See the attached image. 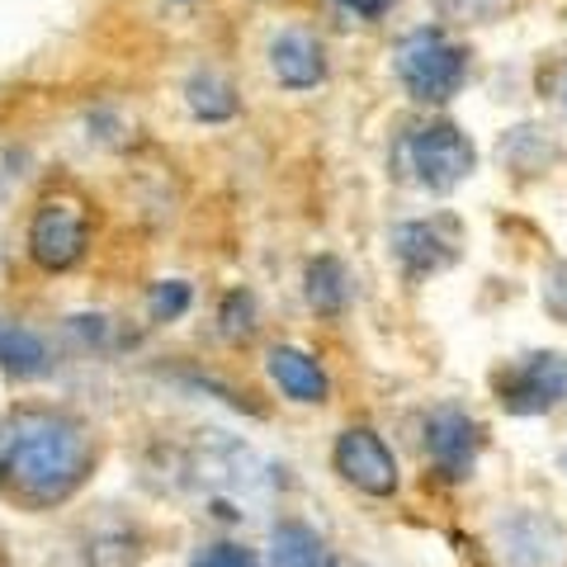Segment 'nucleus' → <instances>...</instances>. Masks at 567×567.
<instances>
[{
	"label": "nucleus",
	"mask_w": 567,
	"mask_h": 567,
	"mask_svg": "<svg viewBox=\"0 0 567 567\" xmlns=\"http://www.w3.org/2000/svg\"><path fill=\"white\" fill-rule=\"evenodd\" d=\"M91 468L85 425L52 406H24L0 421V492L29 506L66 502Z\"/></svg>",
	"instance_id": "1"
},
{
	"label": "nucleus",
	"mask_w": 567,
	"mask_h": 567,
	"mask_svg": "<svg viewBox=\"0 0 567 567\" xmlns=\"http://www.w3.org/2000/svg\"><path fill=\"white\" fill-rule=\"evenodd\" d=\"M393 66L406 85V95L421 104H445L468 81V52L454 39H445L440 29H416L412 39H402Z\"/></svg>",
	"instance_id": "2"
},
{
	"label": "nucleus",
	"mask_w": 567,
	"mask_h": 567,
	"mask_svg": "<svg viewBox=\"0 0 567 567\" xmlns=\"http://www.w3.org/2000/svg\"><path fill=\"white\" fill-rule=\"evenodd\" d=\"M402 156H406V171L435 194H450L454 185H464L468 171L477 166V152L464 137V128H454V123H445V118L416 123L402 142Z\"/></svg>",
	"instance_id": "3"
},
{
	"label": "nucleus",
	"mask_w": 567,
	"mask_h": 567,
	"mask_svg": "<svg viewBox=\"0 0 567 567\" xmlns=\"http://www.w3.org/2000/svg\"><path fill=\"white\" fill-rule=\"evenodd\" d=\"M189 483H199L204 492L218 496V502H246L251 506L260 496V487H265V473H260V458L246 450L241 440L213 431L189 454Z\"/></svg>",
	"instance_id": "4"
},
{
	"label": "nucleus",
	"mask_w": 567,
	"mask_h": 567,
	"mask_svg": "<svg viewBox=\"0 0 567 567\" xmlns=\"http://www.w3.org/2000/svg\"><path fill=\"white\" fill-rule=\"evenodd\" d=\"M496 398L511 416H539L554 412L567 398V360L563 354H525L520 364H511L496 379Z\"/></svg>",
	"instance_id": "5"
},
{
	"label": "nucleus",
	"mask_w": 567,
	"mask_h": 567,
	"mask_svg": "<svg viewBox=\"0 0 567 567\" xmlns=\"http://www.w3.org/2000/svg\"><path fill=\"white\" fill-rule=\"evenodd\" d=\"M85 241H91V218L71 199H48L29 223V256L43 270H71L85 256Z\"/></svg>",
	"instance_id": "6"
},
{
	"label": "nucleus",
	"mask_w": 567,
	"mask_h": 567,
	"mask_svg": "<svg viewBox=\"0 0 567 567\" xmlns=\"http://www.w3.org/2000/svg\"><path fill=\"white\" fill-rule=\"evenodd\" d=\"M425 454H431L440 477L464 483L477 468V454H483V425L468 412H458V406H435L425 416Z\"/></svg>",
	"instance_id": "7"
},
{
	"label": "nucleus",
	"mask_w": 567,
	"mask_h": 567,
	"mask_svg": "<svg viewBox=\"0 0 567 567\" xmlns=\"http://www.w3.org/2000/svg\"><path fill=\"white\" fill-rule=\"evenodd\" d=\"M458 223L454 218H416V223H402L393 233V256L402 260L406 275H435V270H450L458 260Z\"/></svg>",
	"instance_id": "8"
},
{
	"label": "nucleus",
	"mask_w": 567,
	"mask_h": 567,
	"mask_svg": "<svg viewBox=\"0 0 567 567\" xmlns=\"http://www.w3.org/2000/svg\"><path fill=\"white\" fill-rule=\"evenodd\" d=\"M336 473H341L350 487L369 492V496L398 492V464H393V454H388L383 440L374 431H364V425H354V431H346L341 440H336Z\"/></svg>",
	"instance_id": "9"
},
{
	"label": "nucleus",
	"mask_w": 567,
	"mask_h": 567,
	"mask_svg": "<svg viewBox=\"0 0 567 567\" xmlns=\"http://www.w3.org/2000/svg\"><path fill=\"white\" fill-rule=\"evenodd\" d=\"M496 544L516 567H558L563 563V529L539 511H516L496 525Z\"/></svg>",
	"instance_id": "10"
},
{
	"label": "nucleus",
	"mask_w": 567,
	"mask_h": 567,
	"mask_svg": "<svg viewBox=\"0 0 567 567\" xmlns=\"http://www.w3.org/2000/svg\"><path fill=\"white\" fill-rule=\"evenodd\" d=\"M270 66H275L279 85H289V91H312V85L327 76L322 43H317L308 29H284V33H275Z\"/></svg>",
	"instance_id": "11"
},
{
	"label": "nucleus",
	"mask_w": 567,
	"mask_h": 567,
	"mask_svg": "<svg viewBox=\"0 0 567 567\" xmlns=\"http://www.w3.org/2000/svg\"><path fill=\"white\" fill-rule=\"evenodd\" d=\"M265 364H270V379H275V388L284 398H293V402H327L331 383H327L322 364H317L312 354L293 350V346H275Z\"/></svg>",
	"instance_id": "12"
},
{
	"label": "nucleus",
	"mask_w": 567,
	"mask_h": 567,
	"mask_svg": "<svg viewBox=\"0 0 567 567\" xmlns=\"http://www.w3.org/2000/svg\"><path fill=\"white\" fill-rule=\"evenodd\" d=\"M496 152H502V166L516 171V175H544V171H554L563 162V142L548 128H539V123H520V128H511Z\"/></svg>",
	"instance_id": "13"
},
{
	"label": "nucleus",
	"mask_w": 567,
	"mask_h": 567,
	"mask_svg": "<svg viewBox=\"0 0 567 567\" xmlns=\"http://www.w3.org/2000/svg\"><path fill=\"white\" fill-rule=\"evenodd\" d=\"M0 369L14 379H43L52 374V350L33 327L0 322Z\"/></svg>",
	"instance_id": "14"
},
{
	"label": "nucleus",
	"mask_w": 567,
	"mask_h": 567,
	"mask_svg": "<svg viewBox=\"0 0 567 567\" xmlns=\"http://www.w3.org/2000/svg\"><path fill=\"white\" fill-rule=\"evenodd\" d=\"M270 567H336V558L312 525L284 520L270 535Z\"/></svg>",
	"instance_id": "15"
},
{
	"label": "nucleus",
	"mask_w": 567,
	"mask_h": 567,
	"mask_svg": "<svg viewBox=\"0 0 567 567\" xmlns=\"http://www.w3.org/2000/svg\"><path fill=\"white\" fill-rule=\"evenodd\" d=\"M308 303L322 317H341L350 303V275L336 256H322L308 265Z\"/></svg>",
	"instance_id": "16"
},
{
	"label": "nucleus",
	"mask_w": 567,
	"mask_h": 567,
	"mask_svg": "<svg viewBox=\"0 0 567 567\" xmlns=\"http://www.w3.org/2000/svg\"><path fill=\"white\" fill-rule=\"evenodd\" d=\"M185 95H189V110L199 114V118H233L237 114V95H233V85H227L223 76H213V71H199L189 85H185Z\"/></svg>",
	"instance_id": "17"
},
{
	"label": "nucleus",
	"mask_w": 567,
	"mask_h": 567,
	"mask_svg": "<svg viewBox=\"0 0 567 567\" xmlns=\"http://www.w3.org/2000/svg\"><path fill=\"white\" fill-rule=\"evenodd\" d=\"M516 0H440V14H445L450 24H492L511 14Z\"/></svg>",
	"instance_id": "18"
},
{
	"label": "nucleus",
	"mask_w": 567,
	"mask_h": 567,
	"mask_svg": "<svg viewBox=\"0 0 567 567\" xmlns=\"http://www.w3.org/2000/svg\"><path fill=\"white\" fill-rule=\"evenodd\" d=\"M223 331L233 336V341H241V336L256 331V298L246 293V289L227 293V303H223Z\"/></svg>",
	"instance_id": "19"
},
{
	"label": "nucleus",
	"mask_w": 567,
	"mask_h": 567,
	"mask_svg": "<svg viewBox=\"0 0 567 567\" xmlns=\"http://www.w3.org/2000/svg\"><path fill=\"white\" fill-rule=\"evenodd\" d=\"M189 567H260V558L241 544H204Z\"/></svg>",
	"instance_id": "20"
},
{
	"label": "nucleus",
	"mask_w": 567,
	"mask_h": 567,
	"mask_svg": "<svg viewBox=\"0 0 567 567\" xmlns=\"http://www.w3.org/2000/svg\"><path fill=\"white\" fill-rule=\"evenodd\" d=\"M189 308V284H156L152 289V322H175Z\"/></svg>",
	"instance_id": "21"
},
{
	"label": "nucleus",
	"mask_w": 567,
	"mask_h": 567,
	"mask_svg": "<svg viewBox=\"0 0 567 567\" xmlns=\"http://www.w3.org/2000/svg\"><path fill=\"white\" fill-rule=\"evenodd\" d=\"M544 303H548V312L567 322V260L548 270V279H544Z\"/></svg>",
	"instance_id": "22"
},
{
	"label": "nucleus",
	"mask_w": 567,
	"mask_h": 567,
	"mask_svg": "<svg viewBox=\"0 0 567 567\" xmlns=\"http://www.w3.org/2000/svg\"><path fill=\"white\" fill-rule=\"evenodd\" d=\"M539 85H544V100H554V110L567 118V58H558L554 66H548Z\"/></svg>",
	"instance_id": "23"
},
{
	"label": "nucleus",
	"mask_w": 567,
	"mask_h": 567,
	"mask_svg": "<svg viewBox=\"0 0 567 567\" xmlns=\"http://www.w3.org/2000/svg\"><path fill=\"white\" fill-rule=\"evenodd\" d=\"M346 6H350L354 14H360V20H379V14H383L388 6H393V0H346Z\"/></svg>",
	"instance_id": "24"
}]
</instances>
